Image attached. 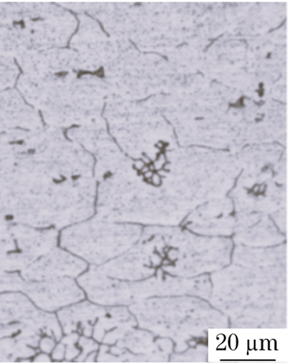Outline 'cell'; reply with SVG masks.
Masks as SVG:
<instances>
[{"instance_id": "cell-7", "label": "cell", "mask_w": 289, "mask_h": 364, "mask_svg": "<svg viewBox=\"0 0 289 364\" xmlns=\"http://www.w3.org/2000/svg\"><path fill=\"white\" fill-rule=\"evenodd\" d=\"M7 220L0 215V232L6 230Z\"/></svg>"}, {"instance_id": "cell-8", "label": "cell", "mask_w": 289, "mask_h": 364, "mask_svg": "<svg viewBox=\"0 0 289 364\" xmlns=\"http://www.w3.org/2000/svg\"><path fill=\"white\" fill-rule=\"evenodd\" d=\"M154 173H155L154 171L149 169L147 171V172L142 174V176L146 181L149 182V181H151Z\"/></svg>"}, {"instance_id": "cell-2", "label": "cell", "mask_w": 289, "mask_h": 364, "mask_svg": "<svg viewBox=\"0 0 289 364\" xmlns=\"http://www.w3.org/2000/svg\"><path fill=\"white\" fill-rule=\"evenodd\" d=\"M24 284L20 277L13 272L0 271V294L19 291Z\"/></svg>"}, {"instance_id": "cell-5", "label": "cell", "mask_w": 289, "mask_h": 364, "mask_svg": "<svg viewBox=\"0 0 289 364\" xmlns=\"http://www.w3.org/2000/svg\"><path fill=\"white\" fill-rule=\"evenodd\" d=\"M162 181H163V178H162V175H160L159 173L157 172H155L151 179V181H149V182H151V183L155 186V187H158L160 185L162 184Z\"/></svg>"}, {"instance_id": "cell-4", "label": "cell", "mask_w": 289, "mask_h": 364, "mask_svg": "<svg viewBox=\"0 0 289 364\" xmlns=\"http://www.w3.org/2000/svg\"><path fill=\"white\" fill-rule=\"evenodd\" d=\"M39 346L44 353H49L56 347V341L49 337L43 338L39 341Z\"/></svg>"}, {"instance_id": "cell-3", "label": "cell", "mask_w": 289, "mask_h": 364, "mask_svg": "<svg viewBox=\"0 0 289 364\" xmlns=\"http://www.w3.org/2000/svg\"><path fill=\"white\" fill-rule=\"evenodd\" d=\"M14 70L9 64L0 59V88L5 87L14 79Z\"/></svg>"}, {"instance_id": "cell-1", "label": "cell", "mask_w": 289, "mask_h": 364, "mask_svg": "<svg viewBox=\"0 0 289 364\" xmlns=\"http://www.w3.org/2000/svg\"><path fill=\"white\" fill-rule=\"evenodd\" d=\"M23 290L32 301L46 311L76 304L84 297L80 288L69 277L29 282L24 284Z\"/></svg>"}, {"instance_id": "cell-6", "label": "cell", "mask_w": 289, "mask_h": 364, "mask_svg": "<svg viewBox=\"0 0 289 364\" xmlns=\"http://www.w3.org/2000/svg\"><path fill=\"white\" fill-rule=\"evenodd\" d=\"M147 166L145 163L143 161L142 159H137L135 160L133 164L134 168L137 171V172H140L141 171Z\"/></svg>"}]
</instances>
